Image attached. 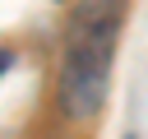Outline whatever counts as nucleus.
Segmentation results:
<instances>
[{
  "instance_id": "nucleus-1",
  "label": "nucleus",
  "mask_w": 148,
  "mask_h": 139,
  "mask_svg": "<svg viewBox=\"0 0 148 139\" xmlns=\"http://www.w3.org/2000/svg\"><path fill=\"white\" fill-rule=\"evenodd\" d=\"M120 23H125V0H79L69 14L60 56V107L74 120H92L106 102Z\"/></svg>"
},
{
  "instance_id": "nucleus-2",
  "label": "nucleus",
  "mask_w": 148,
  "mask_h": 139,
  "mask_svg": "<svg viewBox=\"0 0 148 139\" xmlns=\"http://www.w3.org/2000/svg\"><path fill=\"white\" fill-rule=\"evenodd\" d=\"M9 65H14V56H9V51H0V74H5Z\"/></svg>"
},
{
  "instance_id": "nucleus-3",
  "label": "nucleus",
  "mask_w": 148,
  "mask_h": 139,
  "mask_svg": "<svg viewBox=\"0 0 148 139\" xmlns=\"http://www.w3.org/2000/svg\"><path fill=\"white\" fill-rule=\"evenodd\" d=\"M125 139H134V134H125Z\"/></svg>"
}]
</instances>
